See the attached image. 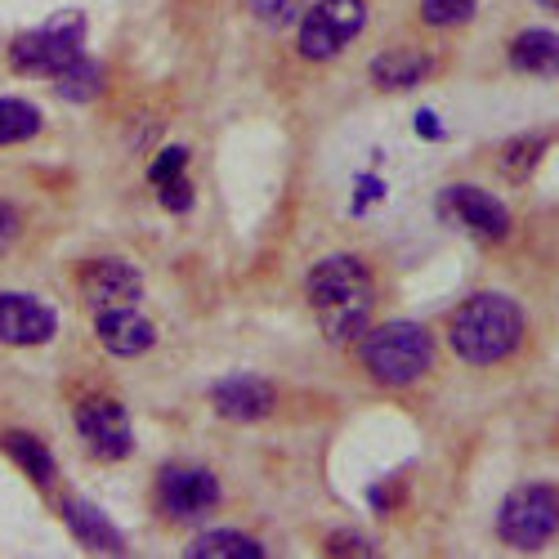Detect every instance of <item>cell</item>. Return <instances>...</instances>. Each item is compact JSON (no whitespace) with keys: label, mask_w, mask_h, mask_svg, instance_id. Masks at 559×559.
<instances>
[{"label":"cell","mask_w":559,"mask_h":559,"mask_svg":"<svg viewBox=\"0 0 559 559\" xmlns=\"http://www.w3.org/2000/svg\"><path fill=\"white\" fill-rule=\"evenodd\" d=\"M367 27V5L362 0H322L300 19V55L322 63L336 59L345 45Z\"/></svg>","instance_id":"8992f818"},{"label":"cell","mask_w":559,"mask_h":559,"mask_svg":"<svg viewBox=\"0 0 559 559\" xmlns=\"http://www.w3.org/2000/svg\"><path fill=\"white\" fill-rule=\"evenodd\" d=\"M555 5H559V0H555Z\"/></svg>","instance_id":"f1b7e54d"},{"label":"cell","mask_w":559,"mask_h":559,"mask_svg":"<svg viewBox=\"0 0 559 559\" xmlns=\"http://www.w3.org/2000/svg\"><path fill=\"white\" fill-rule=\"evenodd\" d=\"M0 448H5V452L23 465V475L36 479L40 488H45V484H55V456H50V448H45L36 435L10 430V435H0Z\"/></svg>","instance_id":"e0dca14e"},{"label":"cell","mask_w":559,"mask_h":559,"mask_svg":"<svg viewBox=\"0 0 559 559\" xmlns=\"http://www.w3.org/2000/svg\"><path fill=\"white\" fill-rule=\"evenodd\" d=\"M277 394L264 377H251V371H238V377H224L211 385V407L224 416V421H238V426H251V421H264L273 412Z\"/></svg>","instance_id":"30bf717a"},{"label":"cell","mask_w":559,"mask_h":559,"mask_svg":"<svg viewBox=\"0 0 559 559\" xmlns=\"http://www.w3.org/2000/svg\"><path fill=\"white\" fill-rule=\"evenodd\" d=\"M328 555H371V542H367V537H349V533H341V537H332Z\"/></svg>","instance_id":"484cf974"},{"label":"cell","mask_w":559,"mask_h":559,"mask_svg":"<svg viewBox=\"0 0 559 559\" xmlns=\"http://www.w3.org/2000/svg\"><path fill=\"white\" fill-rule=\"evenodd\" d=\"M55 90H59V99H68V104H90V99H99V90H104V68L81 55L76 63L55 72Z\"/></svg>","instance_id":"d6986e66"},{"label":"cell","mask_w":559,"mask_h":559,"mask_svg":"<svg viewBox=\"0 0 559 559\" xmlns=\"http://www.w3.org/2000/svg\"><path fill=\"white\" fill-rule=\"evenodd\" d=\"M183 555H189V559H260L264 546L255 537H247V533L219 528V533H202Z\"/></svg>","instance_id":"ac0fdd59"},{"label":"cell","mask_w":559,"mask_h":559,"mask_svg":"<svg viewBox=\"0 0 559 559\" xmlns=\"http://www.w3.org/2000/svg\"><path fill=\"white\" fill-rule=\"evenodd\" d=\"M63 520H68V528H72V537L85 546V550H95V555H126V537L108 524V515L104 510H95L90 501H68L63 506Z\"/></svg>","instance_id":"5bb4252c"},{"label":"cell","mask_w":559,"mask_h":559,"mask_svg":"<svg viewBox=\"0 0 559 559\" xmlns=\"http://www.w3.org/2000/svg\"><path fill=\"white\" fill-rule=\"evenodd\" d=\"M542 153H546L542 139H515V144H506V148H501L497 170H501L510 183H524V179L533 175V166L542 162Z\"/></svg>","instance_id":"44dd1931"},{"label":"cell","mask_w":559,"mask_h":559,"mask_svg":"<svg viewBox=\"0 0 559 559\" xmlns=\"http://www.w3.org/2000/svg\"><path fill=\"white\" fill-rule=\"evenodd\" d=\"M448 341H452L456 358H465L471 367L501 362L524 341V309L501 292H479L452 313Z\"/></svg>","instance_id":"7a4b0ae2"},{"label":"cell","mask_w":559,"mask_h":559,"mask_svg":"<svg viewBox=\"0 0 559 559\" xmlns=\"http://www.w3.org/2000/svg\"><path fill=\"white\" fill-rule=\"evenodd\" d=\"M219 506V479L206 465H166L157 475V510L166 520H202Z\"/></svg>","instance_id":"52a82bcc"},{"label":"cell","mask_w":559,"mask_h":559,"mask_svg":"<svg viewBox=\"0 0 559 559\" xmlns=\"http://www.w3.org/2000/svg\"><path fill=\"white\" fill-rule=\"evenodd\" d=\"M157 193H162V206H166V211H189V206H193V183L183 179V170L170 175V179H162Z\"/></svg>","instance_id":"cb8c5ba5"},{"label":"cell","mask_w":559,"mask_h":559,"mask_svg":"<svg viewBox=\"0 0 559 559\" xmlns=\"http://www.w3.org/2000/svg\"><path fill=\"white\" fill-rule=\"evenodd\" d=\"M40 130V112L23 99H0V148L5 144H23Z\"/></svg>","instance_id":"ffe728a7"},{"label":"cell","mask_w":559,"mask_h":559,"mask_svg":"<svg viewBox=\"0 0 559 559\" xmlns=\"http://www.w3.org/2000/svg\"><path fill=\"white\" fill-rule=\"evenodd\" d=\"M76 430L90 456L99 461H126L134 439H130V416L117 399H85L76 403Z\"/></svg>","instance_id":"9c48e42d"},{"label":"cell","mask_w":559,"mask_h":559,"mask_svg":"<svg viewBox=\"0 0 559 559\" xmlns=\"http://www.w3.org/2000/svg\"><path fill=\"white\" fill-rule=\"evenodd\" d=\"M416 134H426V139H439L443 134L439 121H435V112H416Z\"/></svg>","instance_id":"83f0119b"},{"label":"cell","mask_w":559,"mask_h":559,"mask_svg":"<svg viewBox=\"0 0 559 559\" xmlns=\"http://www.w3.org/2000/svg\"><path fill=\"white\" fill-rule=\"evenodd\" d=\"M55 332H59V318L45 300L23 292L0 296V341L5 345H45Z\"/></svg>","instance_id":"8fae6325"},{"label":"cell","mask_w":559,"mask_h":559,"mask_svg":"<svg viewBox=\"0 0 559 559\" xmlns=\"http://www.w3.org/2000/svg\"><path fill=\"white\" fill-rule=\"evenodd\" d=\"M430 72H435V59L421 55V50H390V55H381L377 63H371V81H377L381 90H412V85H421Z\"/></svg>","instance_id":"9a60e30c"},{"label":"cell","mask_w":559,"mask_h":559,"mask_svg":"<svg viewBox=\"0 0 559 559\" xmlns=\"http://www.w3.org/2000/svg\"><path fill=\"white\" fill-rule=\"evenodd\" d=\"M183 166H189V153H183V148H166L153 166H148V179L153 183H162V179H170V175H179Z\"/></svg>","instance_id":"d4e9b609"},{"label":"cell","mask_w":559,"mask_h":559,"mask_svg":"<svg viewBox=\"0 0 559 559\" xmlns=\"http://www.w3.org/2000/svg\"><path fill=\"white\" fill-rule=\"evenodd\" d=\"M251 10L273 27H287V23L305 19V0H251Z\"/></svg>","instance_id":"603a6c76"},{"label":"cell","mask_w":559,"mask_h":559,"mask_svg":"<svg viewBox=\"0 0 559 559\" xmlns=\"http://www.w3.org/2000/svg\"><path fill=\"white\" fill-rule=\"evenodd\" d=\"M448 206H452V215L465 228L479 233V238H506V233H510V211L501 206V198L479 189V183H452Z\"/></svg>","instance_id":"7c38bea8"},{"label":"cell","mask_w":559,"mask_h":559,"mask_svg":"<svg viewBox=\"0 0 559 559\" xmlns=\"http://www.w3.org/2000/svg\"><path fill=\"white\" fill-rule=\"evenodd\" d=\"M362 367L371 371V381L385 390H403L416 385L435 367V341L421 322H381V328H367L358 341Z\"/></svg>","instance_id":"3957f363"},{"label":"cell","mask_w":559,"mask_h":559,"mask_svg":"<svg viewBox=\"0 0 559 559\" xmlns=\"http://www.w3.org/2000/svg\"><path fill=\"white\" fill-rule=\"evenodd\" d=\"M14 233H19V215H14L10 202H0V247H10Z\"/></svg>","instance_id":"4316f807"},{"label":"cell","mask_w":559,"mask_h":559,"mask_svg":"<svg viewBox=\"0 0 559 559\" xmlns=\"http://www.w3.org/2000/svg\"><path fill=\"white\" fill-rule=\"evenodd\" d=\"M510 63L520 72H533V76H559V32H520L515 45H510Z\"/></svg>","instance_id":"2e32d148"},{"label":"cell","mask_w":559,"mask_h":559,"mask_svg":"<svg viewBox=\"0 0 559 559\" xmlns=\"http://www.w3.org/2000/svg\"><path fill=\"white\" fill-rule=\"evenodd\" d=\"M81 40H85V19L68 10V14L50 19L40 32L19 36L10 59H14L19 72H45V76H55V72H63L68 63L81 59Z\"/></svg>","instance_id":"5b68a950"},{"label":"cell","mask_w":559,"mask_h":559,"mask_svg":"<svg viewBox=\"0 0 559 559\" xmlns=\"http://www.w3.org/2000/svg\"><path fill=\"white\" fill-rule=\"evenodd\" d=\"M479 10V0H421V19L430 27H456V23H471Z\"/></svg>","instance_id":"7402d4cb"},{"label":"cell","mask_w":559,"mask_h":559,"mask_svg":"<svg viewBox=\"0 0 559 559\" xmlns=\"http://www.w3.org/2000/svg\"><path fill=\"white\" fill-rule=\"evenodd\" d=\"M95 332H99V345L117 358H134V354H144L153 349L157 332H153V322L139 313V309H108V313H95Z\"/></svg>","instance_id":"4fadbf2b"},{"label":"cell","mask_w":559,"mask_h":559,"mask_svg":"<svg viewBox=\"0 0 559 559\" xmlns=\"http://www.w3.org/2000/svg\"><path fill=\"white\" fill-rule=\"evenodd\" d=\"M309 305L328 341H358L371 328L377 309V283L358 255H328L309 269Z\"/></svg>","instance_id":"6da1fadb"},{"label":"cell","mask_w":559,"mask_h":559,"mask_svg":"<svg viewBox=\"0 0 559 559\" xmlns=\"http://www.w3.org/2000/svg\"><path fill=\"white\" fill-rule=\"evenodd\" d=\"M497 533L515 550H542L559 533V492L550 484L515 488L497 510Z\"/></svg>","instance_id":"277c9868"},{"label":"cell","mask_w":559,"mask_h":559,"mask_svg":"<svg viewBox=\"0 0 559 559\" xmlns=\"http://www.w3.org/2000/svg\"><path fill=\"white\" fill-rule=\"evenodd\" d=\"M81 296L95 313L108 309H134L139 296H144V273H139L130 260L104 255V260H90L81 269Z\"/></svg>","instance_id":"ba28073f"}]
</instances>
